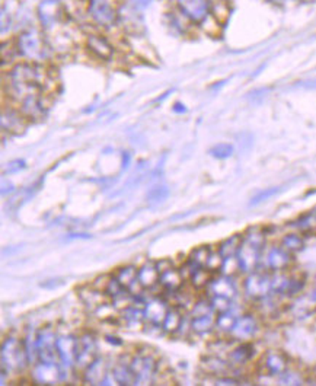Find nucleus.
<instances>
[{
    "instance_id": "f257e3e1",
    "label": "nucleus",
    "mask_w": 316,
    "mask_h": 386,
    "mask_svg": "<svg viewBox=\"0 0 316 386\" xmlns=\"http://www.w3.org/2000/svg\"><path fill=\"white\" fill-rule=\"evenodd\" d=\"M6 95L15 105L29 98L47 96V86L55 82L45 64L20 62L15 63L5 75Z\"/></svg>"
},
{
    "instance_id": "f03ea898",
    "label": "nucleus",
    "mask_w": 316,
    "mask_h": 386,
    "mask_svg": "<svg viewBox=\"0 0 316 386\" xmlns=\"http://www.w3.org/2000/svg\"><path fill=\"white\" fill-rule=\"evenodd\" d=\"M13 41L17 57H21L22 62L45 64L52 55L44 31L28 28L17 35Z\"/></svg>"
},
{
    "instance_id": "7ed1b4c3",
    "label": "nucleus",
    "mask_w": 316,
    "mask_h": 386,
    "mask_svg": "<svg viewBox=\"0 0 316 386\" xmlns=\"http://www.w3.org/2000/svg\"><path fill=\"white\" fill-rule=\"evenodd\" d=\"M264 245L266 234L259 226H252L242 234V242L236 254L240 273L248 274L257 270L262 251H264Z\"/></svg>"
},
{
    "instance_id": "20e7f679",
    "label": "nucleus",
    "mask_w": 316,
    "mask_h": 386,
    "mask_svg": "<svg viewBox=\"0 0 316 386\" xmlns=\"http://www.w3.org/2000/svg\"><path fill=\"white\" fill-rule=\"evenodd\" d=\"M86 15L95 27L111 29L120 21V6L117 0H87Z\"/></svg>"
},
{
    "instance_id": "39448f33",
    "label": "nucleus",
    "mask_w": 316,
    "mask_h": 386,
    "mask_svg": "<svg viewBox=\"0 0 316 386\" xmlns=\"http://www.w3.org/2000/svg\"><path fill=\"white\" fill-rule=\"evenodd\" d=\"M37 20L45 34L57 31L67 24V10L62 0H41L37 5Z\"/></svg>"
},
{
    "instance_id": "423d86ee",
    "label": "nucleus",
    "mask_w": 316,
    "mask_h": 386,
    "mask_svg": "<svg viewBox=\"0 0 316 386\" xmlns=\"http://www.w3.org/2000/svg\"><path fill=\"white\" fill-rule=\"evenodd\" d=\"M29 364L24 341L16 337H8L2 344V367L9 372L24 371Z\"/></svg>"
},
{
    "instance_id": "0eeeda50",
    "label": "nucleus",
    "mask_w": 316,
    "mask_h": 386,
    "mask_svg": "<svg viewBox=\"0 0 316 386\" xmlns=\"http://www.w3.org/2000/svg\"><path fill=\"white\" fill-rule=\"evenodd\" d=\"M177 10L196 27H204L210 20V0H175Z\"/></svg>"
},
{
    "instance_id": "6e6552de",
    "label": "nucleus",
    "mask_w": 316,
    "mask_h": 386,
    "mask_svg": "<svg viewBox=\"0 0 316 386\" xmlns=\"http://www.w3.org/2000/svg\"><path fill=\"white\" fill-rule=\"evenodd\" d=\"M243 292L250 299L261 301L273 293L271 290V276L262 271H252L247 274L243 280Z\"/></svg>"
},
{
    "instance_id": "1a4fd4ad",
    "label": "nucleus",
    "mask_w": 316,
    "mask_h": 386,
    "mask_svg": "<svg viewBox=\"0 0 316 386\" xmlns=\"http://www.w3.org/2000/svg\"><path fill=\"white\" fill-rule=\"evenodd\" d=\"M85 47L101 62H110L115 56L114 44L102 32H87L85 35Z\"/></svg>"
},
{
    "instance_id": "9d476101",
    "label": "nucleus",
    "mask_w": 316,
    "mask_h": 386,
    "mask_svg": "<svg viewBox=\"0 0 316 386\" xmlns=\"http://www.w3.org/2000/svg\"><path fill=\"white\" fill-rule=\"evenodd\" d=\"M130 367L136 375V385H150L157 375V362L149 355H137L130 359Z\"/></svg>"
},
{
    "instance_id": "9b49d317",
    "label": "nucleus",
    "mask_w": 316,
    "mask_h": 386,
    "mask_svg": "<svg viewBox=\"0 0 316 386\" xmlns=\"http://www.w3.org/2000/svg\"><path fill=\"white\" fill-rule=\"evenodd\" d=\"M98 357V343L96 338L86 332L78 337V345H76V364L75 367L79 371H85L95 359Z\"/></svg>"
},
{
    "instance_id": "f8f14e48",
    "label": "nucleus",
    "mask_w": 316,
    "mask_h": 386,
    "mask_svg": "<svg viewBox=\"0 0 316 386\" xmlns=\"http://www.w3.org/2000/svg\"><path fill=\"white\" fill-rule=\"evenodd\" d=\"M28 120L20 111L16 105H5L2 108V117H0V124H2L3 136H16L21 134L27 127Z\"/></svg>"
},
{
    "instance_id": "ddd939ff",
    "label": "nucleus",
    "mask_w": 316,
    "mask_h": 386,
    "mask_svg": "<svg viewBox=\"0 0 316 386\" xmlns=\"http://www.w3.org/2000/svg\"><path fill=\"white\" fill-rule=\"evenodd\" d=\"M37 344H38V359L40 362L45 363H59V353H57V337L55 331L50 328L41 329L37 332Z\"/></svg>"
},
{
    "instance_id": "4468645a",
    "label": "nucleus",
    "mask_w": 316,
    "mask_h": 386,
    "mask_svg": "<svg viewBox=\"0 0 316 386\" xmlns=\"http://www.w3.org/2000/svg\"><path fill=\"white\" fill-rule=\"evenodd\" d=\"M64 371L67 369H64L59 363L38 362L37 364H34L32 378L35 382L41 385H55L64 380Z\"/></svg>"
},
{
    "instance_id": "2eb2a0df",
    "label": "nucleus",
    "mask_w": 316,
    "mask_h": 386,
    "mask_svg": "<svg viewBox=\"0 0 316 386\" xmlns=\"http://www.w3.org/2000/svg\"><path fill=\"white\" fill-rule=\"evenodd\" d=\"M258 331V321L255 318V315L252 313H245L242 317H238L232 331H231V337L236 341H250Z\"/></svg>"
},
{
    "instance_id": "dca6fc26",
    "label": "nucleus",
    "mask_w": 316,
    "mask_h": 386,
    "mask_svg": "<svg viewBox=\"0 0 316 386\" xmlns=\"http://www.w3.org/2000/svg\"><path fill=\"white\" fill-rule=\"evenodd\" d=\"M293 262V254L285 250L282 245L271 247L266 254V267L271 271H286Z\"/></svg>"
},
{
    "instance_id": "f3484780",
    "label": "nucleus",
    "mask_w": 316,
    "mask_h": 386,
    "mask_svg": "<svg viewBox=\"0 0 316 386\" xmlns=\"http://www.w3.org/2000/svg\"><path fill=\"white\" fill-rule=\"evenodd\" d=\"M57 353L62 366L64 369H70L76 364V345L78 338L73 336H62L57 337Z\"/></svg>"
},
{
    "instance_id": "a211bd4d",
    "label": "nucleus",
    "mask_w": 316,
    "mask_h": 386,
    "mask_svg": "<svg viewBox=\"0 0 316 386\" xmlns=\"http://www.w3.org/2000/svg\"><path fill=\"white\" fill-rule=\"evenodd\" d=\"M168 310H169V306L164 299H161V297H153V299L148 301L143 306L145 321H148L155 327H162V322L166 317Z\"/></svg>"
},
{
    "instance_id": "6ab92c4d",
    "label": "nucleus",
    "mask_w": 316,
    "mask_h": 386,
    "mask_svg": "<svg viewBox=\"0 0 316 386\" xmlns=\"http://www.w3.org/2000/svg\"><path fill=\"white\" fill-rule=\"evenodd\" d=\"M262 367L267 375L278 378L289 369V359L282 352H268L262 357Z\"/></svg>"
},
{
    "instance_id": "aec40b11",
    "label": "nucleus",
    "mask_w": 316,
    "mask_h": 386,
    "mask_svg": "<svg viewBox=\"0 0 316 386\" xmlns=\"http://www.w3.org/2000/svg\"><path fill=\"white\" fill-rule=\"evenodd\" d=\"M207 290L210 296H223V297H229V299H234L236 296V287L231 276H217L210 280V283L207 285Z\"/></svg>"
},
{
    "instance_id": "412c9836",
    "label": "nucleus",
    "mask_w": 316,
    "mask_h": 386,
    "mask_svg": "<svg viewBox=\"0 0 316 386\" xmlns=\"http://www.w3.org/2000/svg\"><path fill=\"white\" fill-rule=\"evenodd\" d=\"M108 375V363L103 357H96L83 371V382L89 385H102Z\"/></svg>"
},
{
    "instance_id": "4be33fe9",
    "label": "nucleus",
    "mask_w": 316,
    "mask_h": 386,
    "mask_svg": "<svg viewBox=\"0 0 316 386\" xmlns=\"http://www.w3.org/2000/svg\"><path fill=\"white\" fill-rule=\"evenodd\" d=\"M78 294H79V299L82 301V303L91 312H95L105 302L103 296H107L103 292L95 289L92 285L78 289Z\"/></svg>"
},
{
    "instance_id": "5701e85b",
    "label": "nucleus",
    "mask_w": 316,
    "mask_h": 386,
    "mask_svg": "<svg viewBox=\"0 0 316 386\" xmlns=\"http://www.w3.org/2000/svg\"><path fill=\"white\" fill-rule=\"evenodd\" d=\"M159 271L156 269V264L153 261H146L142 267H138L137 280L142 289H152L157 283H159Z\"/></svg>"
},
{
    "instance_id": "b1692460",
    "label": "nucleus",
    "mask_w": 316,
    "mask_h": 386,
    "mask_svg": "<svg viewBox=\"0 0 316 386\" xmlns=\"http://www.w3.org/2000/svg\"><path fill=\"white\" fill-rule=\"evenodd\" d=\"M210 15L219 25H224L232 15L229 0H210Z\"/></svg>"
},
{
    "instance_id": "393cba45",
    "label": "nucleus",
    "mask_w": 316,
    "mask_h": 386,
    "mask_svg": "<svg viewBox=\"0 0 316 386\" xmlns=\"http://www.w3.org/2000/svg\"><path fill=\"white\" fill-rule=\"evenodd\" d=\"M254 353H255L254 345L248 341H243L229 353V362L235 366H243L248 362H251V359L254 357Z\"/></svg>"
},
{
    "instance_id": "a878e982",
    "label": "nucleus",
    "mask_w": 316,
    "mask_h": 386,
    "mask_svg": "<svg viewBox=\"0 0 316 386\" xmlns=\"http://www.w3.org/2000/svg\"><path fill=\"white\" fill-rule=\"evenodd\" d=\"M182 282H184L182 273L175 267L162 273L159 277V285L162 286V289H165L166 292H171V293L178 292L180 287L182 286Z\"/></svg>"
},
{
    "instance_id": "bb28decb",
    "label": "nucleus",
    "mask_w": 316,
    "mask_h": 386,
    "mask_svg": "<svg viewBox=\"0 0 316 386\" xmlns=\"http://www.w3.org/2000/svg\"><path fill=\"white\" fill-rule=\"evenodd\" d=\"M216 325V318H215V312L201 315V317H192L189 322V329L194 332L197 336H204L207 332L213 329Z\"/></svg>"
},
{
    "instance_id": "cd10ccee",
    "label": "nucleus",
    "mask_w": 316,
    "mask_h": 386,
    "mask_svg": "<svg viewBox=\"0 0 316 386\" xmlns=\"http://www.w3.org/2000/svg\"><path fill=\"white\" fill-rule=\"evenodd\" d=\"M137 273H138L137 267H134V266H124V267L118 269V271L115 273L114 277L118 280V283L122 287L127 289V290H131L138 283Z\"/></svg>"
},
{
    "instance_id": "c85d7f7f",
    "label": "nucleus",
    "mask_w": 316,
    "mask_h": 386,
    "mask_svg": "<svg viewBox=\"0 0 316 386\" xmlns=\"http://www.w3.org/2000/svg\"><path fill=\"white\" fill-rule=\"evenodd\" d=\"M113 376L118 385H136V375L131 371L130 363L120 362L113 367Z\"/></svg>"
},
{
    "instance_id": "c756f323",
    "label": "nucleus",
    "mask_w": 316,
    "mask_h": 386,
    "mask_svg": "<svg viewBox=\"0 0 316 386\" xmlns=\"http://www.w3.org/2000/svg\"><path fill=\"white\" fill-rule=\"evenodd\" d=\"M240 242H242V234H235L229 238H226L224 241H222L219 243V254L223 257V258H231V257H236L238 254V250L240 247Z\"/></svg>"
},
{
    "instance_id": "7c9ffc66",
    "label": "nucleus",
    "mask_w": 316,
    "mask_h": 386,
    "mask_svg": "<svg viewBox=\"0 0 316 386\" xmlns=\"http://www.w3.org/2000/svg\"><path fill=\"white\" fill-rule=\"evenodd\" d=\"M121 318L129 328H137L143 324L145 313L143 309H138L134 305H129L127 308L122 309Z\"/></svg>"
},
{
    "instance_id": "2f4dec72",
    "label": "nucleus",
    "mask_w": 316,
    "mask_h": 386,
    "mask_svg": "<svg viewBox=\"0 0 316 386\" xmlns=\"http://www.w3.org/2000/svg\"><path fill=\"white\" fill-rule=\"evenodd\" d=\"M182 322H184L182 313L178 309H171L169 308L166 317L162 322V328H164L165 332H168V334H175V332L180 331Z\"/></svg>"
},
{
    "instance_id": "473e14b6",
    "label": "nucleus",
    "mask_w": 316,
    "mask_h": 386,
    "mask_svg": "<svg viewBox=\"0 0 316 386\" xmlns=\"http://www.w3.org/2000/svg\"><path fill=\"white\" fill-rule=\"evenodd\" d=\"M24 341V347H25V352H27V356H28V362L29 364H37L40 362L38 359V344H37V332L35 331H28L25 338L22 340Z\"/></svg>"
},
{
    "instance_id": "72a5a7b5",
    "label": "nucleus",
    "mask_w": 316,
    "mask_h": 386,
    "mask_svg": "<svg viewBox=\"0 0 316 386\" xmlns=\"http://www.w3.org/2000/svg\"><path fill=\"white\" fill-rule=\"evenodd\" d=\"M280 245L289 252L296 254L305 248V239L299 234H286L282 241H280Z\"/></svg>"
},
{
    "instance_id": "f704fd0d",
    "label": "nucleus",
    "mask_w": 316,
    "mask_h": 386,
    "mask_svg": "<svg viewBox=\"0 0 316 386\" xmlns=\"http://www.w3.org/2000/svg\"><path fill=\"white\" fill-rule=\"evenodd\" d=\"M168 196H169L168 185L159 184V185H155L149 190L148 196H146V201L150 206H159L168 199Z\"/></svg>"
},
{
    "instance_id": "c9c22d12",
    "label": "nucleus",
    "mask_w": 316,
    "mask_h": 386,
    "mask_svg": "<svg viewBox=\"0 0 316 386\" xmlns=\"http://www.w3.org/2000/svg\"><path fill=\"white\" fill-rule=\"evenodd\" d=\"M212 247H208V245H201V247H197L191 251L189 257H188V261L192 262L194 266H199V267H206L207 266V261L210 258V255H212Z\"/></svg>"
},
{
    "instance_id": "e433bc0d",
    "label": "nucleus",
    "mask_w": 316,
    "mask_h": 386,
    "mask_svg": "<svg viewBox=\"0 0 316 386\" xmlns=\"http://www.w3.org/2000/svg\"><path fill=\"white\" fill-rule=\"evenodd\" d=\"M212 271H208L206 267H197L194 269L189 274V280L191 285L194 286L196 289H201V287H207V285L210 283V280H212Z\"/></svg>"
},
{
    "instance_id": "4c0bfd02",
    "label": "nucleus",
    "mask_w": 316,
    "mask_h": 386,
    "mask_svg": "<svg viewBox=\"0 0 316 386\" xmlns=\"http://www.w3.org/2000/svg\"><path fill=\"white\" fill-rule=\"evenodd\" d=\"M236 320H238V317L232 310L222 312V313H217L215 327L222 332H227V334H231V331H232Z\"/></svg>"
},
{
    "instance_id": "58836bf2",
    "label": "nucleus",
    "mask_w": 316,
    "mask_h": 386,
    "mask_svg": "<svg viewBox=\"0 0 316 386\" xmlns=\"http://www.w3.org/2000/svg\"><path fill=\"white\" fill-rule=\"evenodd\" d=\"M201 366H203V369H204L207 373H212V375L224 373L226 369H227V364H226L222 359H219V357H216V356L203 359Z\"/></svg>"
},
{
    "instance_id": "ea45409f",
    "label": "nucleus",
    "mask_w": 316,
    "mask_h": 386,
    "mask_svg": "<svg viewBox=\"0 0 316 386\" xmlns=\"http://www.w3.org/2000/svg\"><path fill=\"white\" fill-rule=\"evenodd\" d=\"M208 153H210V156H213L215 159L224 161V159H229V157L234 156L235 148L231 143H217L208 150Z\"/></svg>"
},
{
    "instance_id": "a19ab883",
    "label": "nucleus",
    "mask_w": 316,
    "mask_h": 386,
    "mask_svg": "<svg viewBox=\"0 0 316 386\" xmlns=\"http://www.w3.org/2000/svg\"><path fill=\"white\" fill-rule=\"evenodd\" d=\"M305 286H306L305 276H290L287 290H286V296L287 297L299 296L305 290Z\"/></svg>"
},
{
    "instance_id": "79ce46f5",
    "label": "nucleus",
    "mask_w": 316,
    "mask_h": 386,
    "mask_svg": "<svg viewBox=\"0 0 316 386\" xmlns=\"http://www.w3.org/2000/svg\"><path fill=\"white\" fill-rule=\"evenodd\" d=\"M282 191H283V187H268L266 190H262V191L257 192V194L251 199L250 206H259L262 203H266L270 199H273L274 196L280 194V192H282Z\"/></svg>"
},
{
    "instance_id": "37998d69",
    "label": "nucleus",
    "mask_w": 316,
    "mask_h": 386,
    "mask_svg": "<svg viewBox=\"0 0 316 386\" xmlns=\"http://www.w3.org/2000/svg\"><path fill=\"white\" fill-rule=\"evenodd\" d=\"M210 303H212L213 310L217 313L231 310L232 305H234L232 299H229V297H223V296H212L210 297Z\"/></svg>"
},
{
    "instance_id": "c03bdc74",
    "label": "nucleus",
    "mask_w": 316,
    "mask_h": 386,
    "mask_svg": "<svg viewBox=\"0 0 316 386\" xmlns=\"http://www.w3.org/2000/svg\"><path fill=\"white\" fill-rule=\"evenodd\" d=\"M278 383L280 385H302L303 383V378L301 376V373H297V372H293V371H286L283 372L282 375L278 376Z\"/></svg>"
},
{
    "instance_id": "a18cd8bd",
    "label": "nucleus",
    "mask_w": 316,
    "mask_h": 386,
    "mask_svg": "<svg viewBox=\"0 0 316 386\" xmlns=\"http://www.w3.org/2000/svg\"><path fill=\"white\" fill-rule=\"evenodd\" d=\"M215 312L213 310V306L212 303H210V301H199L196 302L194 305H192V317H201V315H207V313H212Z\"/></svg>"
},
{
    "instance_id": "49530a36",
    "label": "nucleus",
    "mask_w": 316,
    "mask_h": 386,
    "mask_svg": "<svg viewBox=\"0 0 316 386\" xmlns=\"http://www.w3.org/2000/svg\"><path fill=\"white\" fill-rule=\"evenodd\" d=\"M236 271H239V264H238V259H236V257L224 258L220 273H222V274H224V276H231V277H232Z\"/></svg>"
},
{
    "instance_id": "de8ad7c7",
    "label": "nucleus",
    "mask_w": 316,
    "mask_h": 386,
    "mask_svg": "<svg viewBox=\"0 0 316 386\" xmlns=\"http://www.w3.org/2000/svg\"><path fill=\"white\" fill-rule=\"evenodd\" d=\"M223 261H224V258L219 254V251H217V252H212V255H210V258H208V261H207L206 269H207L208 271H212V273L220 271V270H222V266H223Z\"/></svg>"
},
{
    "instance_id": "09e8293b",
    "label": "nucleus",
    "mask_w": 316,
    "mask_h": 386,
    "mask_svg": "<svg viewBox=\"0 0 316 386\" xmlns=\"http://www.w3.org/2000/svg\"><path fill=\"white\" fill-rule=\"evenodd\" d=\"M153 0H127V6L130 10L142 13L145 9H148L152 5Z\"/></svg>"
},
{
    "instance_id": "8fccbe9b",
    "label": "nucleus",
    "mask_w": 316,
    "mask_h": 386,
    "mask_svg": "<svg viewBox=\"0 0 316 386\" xmlns=\"http://www.w3.org/2000/svg\"><path fill=\"white\" fill-rule=\"evenodd\" d=\"M25 166H27V162H25L24 159H15V161H10V162L6 165V168H5V171H3V175H6V173H16V172H20V171L25 169Z\"/></svg>"
},
{
    "instance_id": "3c124183",
    "label": "nucleus",
    "mask_w": 316,
    "mask_h": 386,
    "mask_svg": "<svg viewBox=\"0 0 316 386\" xmlns=\"http://www.w3.org/2000/svg\"><path fill=\"white\" fill-rule=\"evenodd\" d=\"M0 21H2V24H0V32H2V35H6L12 27V17L5 8L2 9V17H0Z\"/></svg>"
},
{
    "instance_id": "603ef678",
    "label": "nucleus",
    "mask_w": 316,
    "mask_h": 386,
    "mask_svg": "<svg viewBox=\"0 0 316 386\" xmlns=\"http://www.w3.org/2000/svg\"><path fill=\"white\" fill-rule=\"evenodd\" d=\"M155 264H156V269H157V271H159V274L173 269V262L169 258H162L159 261H155Z\"/></svg>"
},
{
    "instance_id": "864d4df0",
    "label": "nucleus",
    "mask_w": 316,
    "mask_h": 386,
    "mask_svg": "<svg viewBox=\"0 0 316 386\" xmlns=\"http://www.w3.org/2000/svg\"><path fill=\"white\" fill-rule=\"evenodd\" d=\"M268 92H270L268 87H259V90H255V91L250 92L248 98H250L252 102H257V98H259V101H261V99H264V98L268 95Z\"/></svg>"
},
{
    "instance_id": "5fc2aeb1",
    "label": "nucleus",
    "mask_w": 316,
    "mask_h": 386,
    "mask_svg": "<svg viewBox=\"0 0 316 386\" xmlns=\"http://www.w3.org/2000/svg\"><path fill=\"white\" fill-rule=\"evenodd\" d=\"M110 280H111L110 276H101V277H98V278L95 280V282L92 283V286H94L95 289H98V290H101V292L105 293V287H107V285H108Z\"/></svg>"
},
{
    "instance_id": "6e6d98bb",
    "label": "nucleus",
    "mask_w": 316,
    "mask_h": 386,
    "mask_svg": "<svg viewBox=\"0 0 316 386\" xmlns=\"http://www.w3.org/2000/svg\"><path fill=\"white\" fill-rule=\"evenodd\" d=\"M131 159H133V156H131L130 152H127V150L122 152V155H121V168L126 171L130 166Z\"/></svg>"
},
{
    "instance_id": "4d7b16f0",
    "label": "nucleus",
    "mask_w": 316,
    "mask_h": 386,
    "mask_svg": "<svg viewBox=\"0 0 316 386\" xmlns=\"http://www.w3.org/2000/svg\"><path fill=\"white\" fill-rule=\"evenodd\" d=\"M216 385H239V380L235 378H217Z\"/></svg>"
},
{
    "instance_id": "13d9d810",
    "label": "nucleus",
    "mask_w": 316,
    "mask_h": 386,
    "mask_svg": "<svg viewBox=\"0 0 316 386\" xmlns=\"http://www.w3.org/2000/svg\"><path fill=\"white\" fill-rule=\"evenodd\" d=\"M15 191V187L12 183H6L5 180L2 181V196H6V194H10V192Z\"/></svg>"
},
{
    "instance_id": "bf43d9fd",
    "label": "nucleus",
    "mask_w": 316,
    "mask_h": 386,
    "mask_svg": "<svg viewBox=\"0 0 316 386\" xmlns=\"http://www.w3.org/2000/svg\"><path fill=\"white\" fill-rule=\"evenodd\" d=\"M172 111L175 114H185L187 108H185V105L182 102H175L173 107H172Z\"/></svg>"
},
{
    "instance_id": "052dcab7",
    "label": "nucleus",
    "mask_w": 316,
    "mask_h": 386,
    "mask_svg": "<svg viewBox=\"0 0 316 386\" xmlns=\"http://www.w3.org/2000/svg\"><path fill=\"white\" fill-rule=\"evenodd\" d=\"M105 340H107L108 343H111L113 345H120L121 344V340H117V337H113V336H107V337H105Z\"/></svg>"
},
{
    "instance_id": "680f3d73",
    "label": "nucleus",
    "mask_w": 316,
    "mask_h": 386,
    "mask_svg": "<svg viewBox=\"0 0 316 386\" xmlns=\"http://www.w3.org/2000/svg\"><path fill=\"white\" fill-rule=\"evenodd\" d=\"M268 2L275 6H285L287 2H290V0H268Z\"/></svg>"
},
{
    "instance_id": "e2e57ef3",
    "label": "nucleus",
    "mask_w": 316,
    "mask_h": 386,
    "mask_svg": "<svg viewBox=\"0 0 316 386\" xmlns=\"http://www.w3.org/2000/svg\"><path fill=\"white\" fill-rule=\"evenodd\" d=\"M292 2H299V3H308V2H312V0H292Z\"/></svg>"
},
{
    "instance_id": "0e129e2a",
    "label": "nucleus",
    "mask_w": 316,
    "mask_h": 386,
    "mask_svg": "<svg viewBox=\"0 0 316 386\" xmlns=\"http://www.w3.org/2000/svg\"><path fill=\"white\" fill-rule=\"evenodd\" d=\"M72 238H89V235H70Z\"/></svg>"
},
{
    "instance_id": "69168bd1",
    "label": "nucleus",
    "mask_w": 316,
    "mask_h": 386,
    "mask_svg": "<svg viewBox=\"0 0 316 386\" xmlns=\"http://www.w3.org/2000/svg\"><path fill=\"white\" fill-rule=\"evenodd\" d=\"M313 216H315V226H316V210L313 212Z\"/></svg>"
},
{
    "instance_id": "338daca9",
    "label": "nucleus",
    "mask_w": 316,
    "mask_h": 386,
    "mask_svg": "<svg viewBox=\"0 0 316 386\" xmlns=\"http://www.w3.org/2000/svg\"><path fill=\"white\" fill-rule=\"evenodd\" d=\"M315 287H316V277H315Z\"/></svg>"
}]
</instances>
